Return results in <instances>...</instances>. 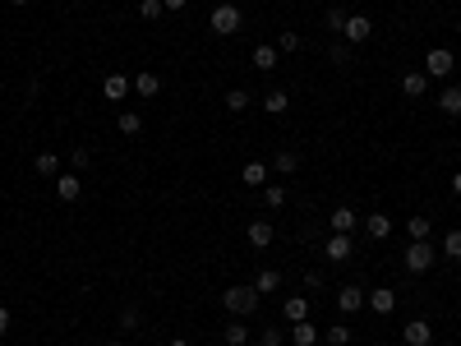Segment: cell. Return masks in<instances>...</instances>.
<instances>
[{
	"label": "cell",
	"instance_id": "6da1fadb",
	"mask_svg": "<svg viewBox=\"0 0 461 346\" xmlns=\"http://www.w3.org/2000/svg\"><path fill=\"white\" fill-rule=\"evenodd\" d=\"M222 305H227V314L249 319V314L259 310V291H254V282L249 286H227V291H222Z\"/></svg>",
	"mask_w": 461,
	"mask_h": 346
},
{
	"label": "cell",
	"instance_id": "7a4b0ae2",
	"mask_svg": "<svg viewBox=\"0 0 461 346\" xmlns=\"http://www.w3.org/2000/svg\"><path fill=\"white\" fill-rule=\"evenodd\" d=\"M434 259H438V250H434V245H429V240H410L406 245V259H401V263H406V273H429V268H434Z\"/></svg>",
	"mask_w": 461,
	"mask_h": 346
},
{
	"label": "cell",
	"instance_id": "3957f363",
	"mask_svg": "<svg viewBox=\"0 0 461 346\" xmlns=\"http://www.w3.org/2000/svg\"><path fill=\"white\" fill-rule=\"evenodd\" d=\"M208 24H212V33H217V37H235V33H240V24H244V14L235 5H217Z\"/></svg>",
	"mask_w": 461,
	"mask_h": 346
},
{
	"label": "cell",
	"instance_id": "277c9868",
	"mask_svg": "<svg viewBox=\"0 0 461 346\" xmlns=\"http://www.w3.org/2000/svg\"><path fill=\"white\" fill-rule=\"evenodd\" d=\"M452 51H447V46H434V51H429L425 56V74L429 78H447V74H452Z\"/></svg>",
	"mask_w": 461,
	"mask_h": 346
},
{
	"label": "cell",
	"instance_id": "5b68a950",
	"mask_svg": "<svg viewBox=\"0 0 461 346\" xmlns=\"http://www.w3.org/2000/svg\"><path fill=\"white\" fill-rule=\"evenodd\" d=\"M401 342L406 346H434V323L429 319H410L406 328H401Z\"/></svg>",
	"mask_w": 461,
	"mask_h": 346
},
{
	"label": "cell",
	"instance_id": "8992f818",
	"mask_svg": "<svg viewBox=\"0 0 461 346\" xmlns=\"http://www.w3.org/2000/svg\"><path fill=\"white\" fill-rule=\"evenodd\" d=\"M323 254H328L332 263H346L351 254H356V240H351V235H337V231H332L328 240H323Z\"/></svg>",
	"mask_w": 461,
	"mask_h": 346
},
{
	"label": "cell",
	"instance_id": "52a82bcc",
	"mask_svg": "<svg viewBox=\"0 0 461 346\" xmlns=\"http://www.w3.org/2000/svg\"><path fill=\"white\" fill-rule=\"evenodd\" d=\"M341 37H346V42H369V37H374V24H369V14H346V28H341Z\"/></svg>",
	"mask_w": 461,
	"mask_h": 346
},
{
	"label": "cell",
	"instance_id": "ba28073f",
	"mask_svg": "<svg viewBox=\"0 0 461 346\" xmlns=\"http://www.w3.org/2000/svg\"><path fill=\"white\" fill-rule=\"evenodd\" d=\"M356 226H360V213H356V208H337V213H328V231L351 235Z\"/></svg>",
	"mask_w": 461,
	"mask_h": 346
},
{
	"label": "cell",
	"instance_id": "9c48e42d",
	"mask_svg": "<svg viewBox=\"0 0 461 346\" xmlns=\"http://www.w3.org/2000/svg\"><path fill=\"white\" fill-rule=\"evenodd\" d=\"M365 305L374 314H392V310H397V291H392V286H374V291L365 295Z\"/></svg>",
	"mask_w": 461,
	"mask_h": 346
},
{
	"label": "cell",
	"instance_id": "30bf717a",
	"mask_svg": "<svg viewBox=\"0 0 461 346\" xmlns=\"http://www.w3.org/2000/svg\"><path fill=\"white\" fill-rule=\"evenodd\" d=\"M337 310L341 314H360L365 310V291H360V286H341L337 291Z\"/></svg>",
	"mask_w": 461,
	"mask_h": 346
},
{
	"label": "cell",
	"instance_id": "8fae6325",
	"mask_svg": "<svg viewBox=\"0 0 461 346\" xmlns=\"http://www.w3.org/2000/svg\"><path fill=\"white\" fill-rule=\"evenodd\" d=\"M281 319L286 323L309 319V295H286V300H281Z\"/></svg>",
	"mask_w": 461,
	"mask_h": 346
},
{
	"label": "cell",
	"instance_id": "7c38bea8",
	"mask_svg": "<svg viewBox=\"0 0 461 346\" xmlns=\"http://www.w3.org/2000/svg\"><path fill=\"white\" fill-rule=\"evenodd\" d=\"M365 235H369V240H388V235H392V217L388 213H369L365 217Z\"/></svg>",
	"mask_w": 461,
	"mask_h": 346
},
{
	"label": "cell",
	"instance_id": "4fadbf2b",
	"mask_svg": "<svg viewBox=\"0 0 461 346\" xmlns=\"http://www.w3.org/2000/svg\"><path fill=\"white\" fill-rule=\"evenodd\" d=\"M130 78L125 74H106V83H102V93H106V102H125V97H130Z\"/></svg>",
	"mask_w": 461,
	"mask_h": 346
},
{
	"label": "cell",
	"instance_id": "5bb4252c",
	"mask_svg": "<svg viewBox=\"0 0 461 346\" xmlns=\"http://www.w3.org/2000/svg\"><path fill=\"white\" fill-rule=\"evenodd\" d=\"M244 240H249L254 250H268V245H272V222H263V217H259V222H249Z\"/></svg>",
	"mask_w": 461,
	"mask_h": 346
},
{
	"label": "cell",
	"instance_id": "9a60e30c",
	"mask_svg": "<svg viewBox=\"0 0 461 346\" xmlns=\"http://www.w3.org/2000/svg\"><path fill=\"white\" fill-rule=\"evenodd\" d=\"M318 337H323V332H318V328H314V323H309V319H300V323H291V342H296V346H318Z\"/></svg>",
	"mask_w": 461,
	"mask_h": 346
},
{
	"label": "cell",
	"instance_id": "2e32d148",
	"mask_svg": "<svg viewBox=\"0 0 461 346\" xmlns=\"http://www.w3.org/2000/svg\"><path fill=\"white\" fill-rule=\"evenodd\" d=\"M401 93H406V97H425L429 93V74H425V69H410V74L401 78Z\"/></svg>",
	"mask_w": 461,
	"mask_h": 346
},
{
	"label": "cell",
	"instance_id": "e0dca14e",
	"mask_svg": "<svg viewBox=\"0 0 461 346\" xmlns=\"http://www.w3.org/2000/svg\"><path fill=\"white\" fill-rule=\"evenodd\" d=\"M249 61H254V69H263V74H268V69H277L281 51H277V46H268V42H263V46H254V56H249Z\"/></svg>",
	"mask_w": 461,
	"mask_h": 346
},
{
	"label": "cell",
	"instance_id": "ac0fdd59",
	"mask_svg": "<svg viewBox=\"0 0 461 346\" xmlns=\"http://www.w3.org/2000/svg\"><path fill=\"white\" fill-rule=\"evenodd\" d=\"M78 194H83V180H78V175H61V180H56V199L61 203H74Z\"/></svg>",
	"mask_w": 461,
	"mask_h": 346
},
{
	"label": "cell",
	"instance_id": "d6986e66",
	"mask_svg": "<svg viewBox=\"0 0 461 346\" xmlns=\"http://www.w3.org/2000/svg\"><path fill=\"white\" fill-rule=\"evenodd\" d=\"M438 111H443V116H461V88L457 83L438 93Z\"/></svg>",
	"mask_w": 461,
	"mask_h": 346
},
{
	"label": "cell",
	"instance_id": "ffe728a7",
	"mask_svg": "<svg viewBox=\"0 0 461 346\" xmlns=\"http://www.w3.org/2000/svg\"><path fill=\"white\" fill-rule=\"evenodd\" d=\"M240 180L249 185V190H263V185H268V166H263V162H249V166L240 171Z\"/></svg>",
	"mask_w": 461,
	"mask_h": 346
},
{
	"label": "cell",
	"instance_id": "44dd1931",
	"mask_svg": "<svg viewBox=\"0 0 461 346\" xmlns=\"http://www.w3.org/2000/svg\"><path fill=\"white\" fill-rule=\"evenodd\" d=\"M272 171H277V175H291V171H300V153H291V148H281V153L272 157Z\"/></svg>",
	"mask_w": 461,
	"mask_h": 346
},
{
	"label": "cell",
	"instance_id": "7402d4cb",
	"mask_svg": "<svg viewBox=\"0 0 461 346\" xmlns=\"http://www.w3.org/2000/svg\"><path fill=\"white\" fill-rule=\"evenodd\" d=\"M134 93H139V97H157V93H162V78H157L152 69H143V74L134 78Z\"/></svg>",
	"mask_w": 461,
	"mask_h": 346
},
{
	"label": "cell",
	"instance_id": "603a6c76",
	"mask_svg": "<svg viewBox=\"0 0 461 346\" xmlns=\"http://www.w3.org/2000/svg\"><path fill=\"white\" fill-rule=\"evenodd\" d=\"M277 286H281V273L277 268H263L259 277H254V291H259V295H272Z\"/></svg>",
	"mask_w": 461,
	"mask_h": 346
},
{
	"label": "cell",
	"instance_id": "cb8c5ba5",
	"mask_svg": "<svg viewBox=\"0 0 461 346\" xmlns=\"http://www.w3.org/2000/svg\"><path fill=\"white\" fill-rule=\"evenodd\" d=\"M429 231H434V226H429V217L410 213V222H406V235H410V240H429Z\"/></svg>",
	"mask_w": 461,
	"mask_h": 346
},
{
	"label": "cell",
	"instance_id": "d4e9b609",
	"mask_svg": "<svg viewBox=\"0 0 461 346\" xmlns=\"http://www.w3.org/2000/svg\"><path fill=\"white\" fill-rule=\"evenodd\" d=\"M323 342L328 346H351V323H332V328L323 332Z\"/></svg>",
	"mask_w": 461,
	"mask_h": 346
},
{
	"label": "cell",
	"instance_id": "484cf974",
	"mask_svg": "<svg viewBox=\"0 0 461 346\" xmlns=\"http://www.w3.org/2000/svg\"><path fill=\"white\" fill-rule=\"evenodd\" d=\"M263 106H268V116H281V111H286V106H291V97L281 93V88H272V93L263 97Z\"/></svg>",
	"mask_w": 461,
	"mask_h": 346
},
{
	"label": "cell",
	"instance_id": "4316f807",
	"mask_svg": "<svg viewBox=\"0 0 461 346\" xmlns=\"http://www.w3.org/2000/svg\"><path fill=\"white\" fill-rule=\"evenodd\" d=\"M263 208H286V190L281 185H263Z\"/></svg>",
	"mask_w": 461,
	"mask_h": 346
},
{
	"label": "cell",
	"instance_id": "83f0119b",
	"mask_svg": "<svg viewBox=\"0 0 461 346\" xmlns=\"http://www.w3.org/2000/svg\"><path fill=\"white\" fill-rule=\"evenodd\" d=\"M115 125H120V134H139L143 130V116L139 111H120V121H115Z\"/></svg>",
	"mask_w": 461,
	"mask_h": 346
},
{
	"label": "cell",
	"instance_id": "f1b7e54d",
	"mask_svg": "<svg viewBox=\"0 0 461 346\" xmlns=\"http://www.w3.org/2000/svg\"><path fill=\"white\" fill-rule=\"evenodd\" d=\"M227 346H244L249 342V328H244V323H227V337H222Z\"/></svg>",
	"mask_w": 461,
	"mask_h": 346
},
{
	"label": "cell",
	"instance_id": "f546056e",
	"mask_svg": "<svg viewBox=\"0 0 461 346\" xmlns=\"http://www.w3.org/2000/svg\"><path fill=\"white\" fill-rule=\"evenodd\" d=\"M277 51H300V33H296V28H281V37H277Z\"/></svg>",
	"mask_w": 461,
	"mask_h": 346
},
{
	"label": "cell",
	"instance_id": "4dcf8cb0",
	"mask_svg": "<svg viewBox=\"0 0 461 346\" xmlns=\"http://www.w3.org/2000/svg\"><path fill=\"white\" fill-rule=\"evenodd\" d=\"M249 102H254V97L244 93V88H231V93H227V106H231V111H244Z\"/></svg>",
	"mask_w": 461,
	"mask_h": 346
},
{
	"label": "cell",
	"instance_id": "1f68e13d",
	"mask_svg": "<svg viewBox=\"0 0 461 346\" xmlns=\"http://www.w3.org/2000/svg\"><path fill=\"white\" fill-rule=\"evenodd\" d=\"M259 346H286V332H281V328H263L259 332Z\"/></svg>",
	"mask_w": 461,
	"mask_h": 346
},
{
	"label": "cell",
	"instance_id": "d6a6232c",
	"mask_svg": "<svg viewBox=\"0 0 461 346\" xmlns=\"http://www.w3.org/2000/svg\"><path fill=\"white\" fill-rule=\"evenodd\" d=\"M443 254H447V259H461V231H447L443 235Z\"/></svg>",
	"mask_w": 461,
	"mask_h": 346
},
{
	"label": "cell",
	"instance_id": "836d02e7",
	"mask_svg": "<svg viewBox=\"0 0 461 346\" xmlns=\"http://www.w3.org/2000/svg\"><path fill=\"white\" fill-rule=\"evenodd\" d=\"M37 171H42V175H56V171H61V157H56V153H42V157H37Z\"/></svg>",
	"mask_w": 461,
	"mask_h": 346
},
{
	"label": "cell",
	"instance_id": "e575fe53",
	"mask_svg": "<svg viewBox=\"0 0 461 346\" xmlns=\"http://www.w3.org/2000/svg\"><path fill=\"white\" fill-rule=\"evenodd\" d=\"M134 328H143V323H139V310H120V332H134Z\"/></svg>",
	"mask_w": 461,
	"mask_h": 346
},
{
	"label": "cell",
	"instance_id": "d590c367",
	"mask_svg": "<svg viewBox=\"0 0 461 346\" xmlns=\"http://www.w3.org/2000/svg\"><path fill=\"white\" fill-rule=\"evenodd\" d=\"M328 28H332V33H341V28H346V14H341V9H328Z\"/></svg>",
	"mask_w": 461,
	"mask_h": 346
},
{
	"label": "cell",
	"instance_id": "8d00e7d4",
	"mask_svg": "<svg viewBox=\"0 0 461 346\" xmlns=\"http://www.w3.org/2000/svg\"><path fill=\"white\" fill-rule=\"evenodd\" d=\"M332 65H351V46H341V42L332 46Z\"/></svg>",
	"mask_w": 461,
	"mask_h": 346
},
{
	"label": "cell",
	"instance_id": "74e56055",
	"mask_svg": "<svg viewBox=\"0 0 461 346\" xmlns=\"http://www.w3.org/2000/svg\"><path fill=\"white\" fill-rule=\"evenodd\" d=\"M139 14H143V19H157V14H162V0H143Z\"/></svg>",
	"mask_w": 461,
	"mask_h": 346
},
{
	"label": "cell",
	"instance_id": "f35d334b",
	"mask_svg": "<svg viewBox=\"0 0 461 346\" xmlns=\"http://www.w3.org/2000/svg\"><path fill=\"white\" fill-rule=\"evenodd\" d=\"M70 162L78 166V171H83V166H88V162H93V153H88V148H74V157H70Z\"/></svg>",
	"mask_w": 461,
	"mask_h": 346
},
{
	"label": "cell",
	"instance_id": "ab89813d",
	"mask_svg": "<svg viewBox=\"0 0 461 346\" xmlns=\"http://www.w3.org/2000/svg\"><path fill=\"white\" fill-rule=\"evenodd\" d=\"M5 332H9V310L0 305V337H5Z\"/></svg>",
	"mask_w": 461,
	"mask_h": 346
},
{
	"label": "cell",
	"instance_id": "60d3db41",
	"mask_svg": "<svg viewBox=\"0 0 461 346\" xmlns=\"http://www.w3.org/2000/svg\"><path fill=\"white\" fill-rule=\"evenodd\" d=\"M190 0H162V9H185Z\"/></svg>",
	"mask_w": 461,
	"mask_h": 346
},
{
	"label": "cell",
	"instance_id": "b9f144b4",
	"mask_svg": "<svg viewBox=\"0 0 461 346\" xmlns=\"http://www.w3.org/2000/svg\"><path fill=\"white\" fill-rule=\"evenodd\" d=\"M452 194L461 199V171H452Z\"/></svg>",
	"mask_w": 461,
	"mask_h": 346
},
{
	"label": "cell",
	"instance_id": "7bdbcfd3",
	"mask_svg": "<svg viewBox=\"0 0 461 346\" xmlns=\"http://www.w3.org/2000/svg\"><path fill=\"white\" fill-rule=\"evenodd\" d=\"M171 346H190V342H185V337H175V342H171Z\"/></svg>",
	"mask_w": 461,
	"mask_h": 346
},
{
	"label": "cell",
	"instance_id": "ee69618b",
	"mask_svg": "<svg viewBox=\"0 0 461 346\" xmlns=\"http://www.w3.org/2000/svg\"><path fill=\"white\" fill-rule=\"evenodd\" d=\"M9 5H28V0H9Z\"/></svg>",
	"mask_w": 461,
	"mask_h": 346
},
{
	"label": "cell",
	"instance_id": "f6af8a7d",
	"mask_svg": "<svg viewBox=\"0 0 461 346\" xmlns=\"http://www.w3.org/2000/svg\"><path fill=\"white\" fill-rule=\"evenodd\" d=\"M208 346H227V342H208Z\"/></svg>",
	"mask_w": 461,
	"mask_h": 346
},
{
	"label": "cell",
	"instance_id": "bcb514c9",
	"mask_svg": "<svg viewBox=\"0 0 461 346\" xmlns=\"http://www.w3.org/2000/svg\"><path fill=\"white\" fill-rule=\"evenodd\" d=\"M106 346H125V342H106Z\"/></svg>",
	"mask_w": 461,
	"mask_h": 346
}]
</instances>
